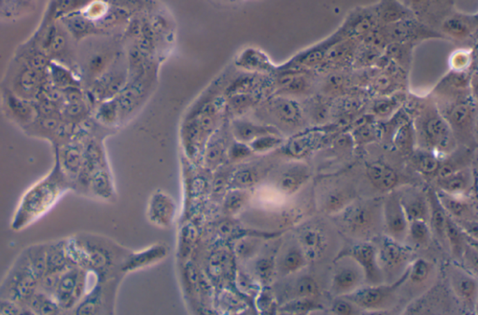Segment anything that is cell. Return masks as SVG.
<instances>
[{"label":"cell","instance_id":"cell-23","mask_svg":"<svg viewBox=\"0 0 478 315\" xmlns=\"http://www.w3.org/2000/svg\"><path fill=\"white\" fill-rule=\"evenodd\" d=\"M474 177L468 167L451 173L445 177L437 178L440 191L453 196H463L472 190Z\"/></svg>","mask_w":478,"mask_h":315},{"label":"cell","instance_id":"cell-38","mask_svg":"<svg viewBox=\"0 0 478 315\" xmlns=\"http://www.w3.org/2000/svg\"><path fill=\"white\" fill-rule=\"evenodd\" d=\"M407 236L416 246H427L431 240L432 231L428 222L425 220H414L408 225Z\"/></svg>","mask_w":478,"mask_h":315},{"label":"cell","instance_id":"cell-55","mask_svg":"<svg viewBox=\"0 0 478 315\" xmlns=\"http://www.w3.org/2000/svg\"><path fill=\"white\" fill-rule=\"evenodd\" d=\"M226 253L223 252L216 253L212 255V260H210V269L214 274H221L226 269Z\"/></svg>","mask_w":478,"mask_h":315},{"label":"cell","instance_id":"cell-35","mask_svg":"<svg viewBox=\"0 0 478 315\" xmlns=\"http://www.w3.org/2000/svg\"><path fill=\"white\" fill-rule=\"evenodd\" d=\"M448 159L445 160L441 159V164H440L439 170L437 172V178L445 177V176L451 174V173L458 172L468 167L470 156L468 150L451 152L448 154Z\"/></svg>","mask_w":478,"mask_h":315},{"label":"cell","instance_id":"cell-12","mask_svg":"<svg viewBox=\"0 0 478 315\" xmlns=\"http://www.w3.org/2000/svg\"><path fill=\"white\" fill-rule=\"evenodd\" d=\"M376 258L384 277L386 274L404 273L408 268L405 264L410 260V253L403 244L386 236L376 248Z\"/></svg>","mask_w":478,"mask_h":315},{"label":"cell","instance_id":"cell-43","mask_svg":"<svg viewBox=\"0 0 478 315\" xmlns=\"http://www.w3.org/2000/svg\"><path fill=\"white\" fill-rule=\"evenodd\" d=\"M450 71L469 72L474 62V53L471 49H458L451 53L450 60Z\"/></svg>","mask_w":478,"mask_h":315},{"label":"cell","instance_id":"cell-1","mask_svg":"<svg viewBox=\"0 0 478 315\" xmlns=\"http://www.w3.org/2000/svg\"><path fill=\"white\" fill-rule=\"evenodd\" d=\"M73 190L55 159L53 169L41 180L32 184L19 199L10 222L12 231L21 232L34 225L55 208L68 192Z\"/></svg>","mask_w":478,"mask_h":315},{"label":"cell","instance_id":"cell-56","mask_svg":"<svg viewBox=\"0 0 478 315\" xmlns=\"http://www.w3.org/2000/svg\"><path fill=\"white\" fill-rule=\"evenodd\" d=\"M407 1L410 2V5H412L413 7L421 8L423 6V4L425 3L427 0H407Z\"/></svg>","mask_w":478,"mask_h":315},{"label":"cell","instance_id":"cell-32","mask_svg":"<svg viewBox=\"0 0 478 315\" xmlns=\"http://www.w3.org/2000/svg\"><path fill=\"white\" fill-rule=\"evenodd\" d=\"M309 261L299 244H293L283 253L279 262V271L283 274L295 273L306 267Z\"/></svg>","mask_w":478,"mask_h":315},{"label":"cell","instance_id":"cell-19","mask_svg":"<svg viewBox=\"0 0 478 315\" xmlns=\"http://www.w3.org/2000/svg\"><path fill=\"white\" fill-rule=\"evenodd\" d=\"M236 66L245 72L272 76H274L277 66L274 65L266 53L255 48L243 51L237 58Z\"/></svg>","mask_w":478,"mask_h":315},{"label":"cell","instance_id":"cell-8","mask_svg":"<svg viewBox=\"0 0 478 315\" xmlns=\"http://www.w3.org/2000/svg\"><path fill=\"white\" fill-rule=\"evenodd\" d=\"M407 276L408 268L394 284L368 285L367 287H360L353 292L343 296V298L351 301L355 306L367 311L383 309L394 303L397 291L407 281Z\"/></svg>","mask_w":478,"mask_h":315},{"label":"cell","instance_id":"cell-42","mask_svg":"<svg viewBox=\"0 0 478 315\" xmlns=\"http://www.w3.org/2000/svg\"><path fill=\"white\" fill-rule=\"evenodd\" d=\"M319 293V285L313 278L303 276L296 280L292 288V300L299 298H316Z\"/></svg>","mask_w":478,"mask_h":315},{"label":"cell","instance_id":"cell-7","mask_svg":"<svg viewBox=\"0 0 478 315\" xmlns=\"http://www.w3.org/2000/svg\"><path fill=\"white\" fill-rule=\"evenodd\" d=\"M87 271L72 265L61 272L57 278L52 296L63 314L73 312L86 295Z\"/></svg>","mask_w":478,"mask_h":315},{"label":"cell","instance_id":"cell-13","mask_svg":"<svg viewBox=\"0 0 478 315\" xmlns=\"http://www.w3.org/2000/svg\"><path fill=\"white\" fill-rule=\"evenodd\" d=\"M341 262L336 266L331 284L333 295L343 296L362 287L365 273L356 262L349 256H339Z\"/></svg>","mask_w":478,"mask_h":315},{"label":"cell","instance_id":"cell-16","mask_svg":"<svg viewBox=\"0 0 478 315\" xmlns=\"http://www.w3.org/2000/svg\"><path fill=\"white\" fill-rule=\"evenodd\" d=\"M344 255L353 259L365 273L368 285H379L383 282V274L376 258V247L367 242H359L347 250ZM343 256V255H339Z\"/></svg>","mask_w":478,"mask_h":315},{"label":"cell","instance_id":"cell-49","mask_svg":"<svg viewBox=\"0 0 478 315\" xmlns=\"http://www.w3.org/2000/svg\"><path fill=\"white\" fill-rule=\"evenodd\" d=\"M248 194L243 190H234L227 195L224 200V209L227 213H235L239 212L245 203L247 202Z\"/></svg>","mask_w":478,"mask_h":315},{"label":"cell","instance_id":"cell-40","mask_svg":"<svg viewBox=\"0 0 478 315\" xmlns=\"http://www.w3.org/2000/svg\"><path fill=\"white\" fill-rule=\"evenodd\" d=\"M432 271V264L423 258L416 259L408 267L407 280L414 285H423L428 281Z\"/></svg>","mask_w":478,"mask_h":315},{"label":"cell","instance_id":"cell-5","mask_svg":"<svg viewBox=\"0 0 478 315\" xmlns=\"http://www.w3.org/2000/svg\"><path fill=\"white\" fill-rule=\"evenodd\" d=\"M37 290L39 279L23 250L0 282V298L15 301L26 307V303Z\"/></svg>","mask_w":478,"mask_h":315},{"label":"cell","instance_id":"cell-17","mask_svg":"<svg viewBox=\"0 0 478 315\" xmlns=\"http://www.w3.org/2000/svg\"><path fill=\"white\" fill-rule=\"evenodd\" d=\"M298 244L308 261L319 260L327 250V235L320 226H304L299 233Z\"/></svg>","mask_w":478,"mask_h":315},{"label":"cell","instance_id":"cell-47","mask_svg":"<svg viewBox=\"0 0 478 315\" xmlns=\"http://www.w3.org/2000/svg\"><path fill=\"white\" fill-rule=\"evenodd\" d=\"M259 179L258 170L255 168H244L239 170L233 176L235 186L239 188H250L257 183Z\"/></svg>","mask_w":478,"mask_h":315},{"label":"cell","instance_id":"cell-41","mask_svg":"<svg viewBox=\"0 0 478 315\" xmlns=\"http://www.w3.org/2000/svg\"><path fill=\"white\" fill-rule=\"evenodd\" d=\"M284 141L279 133H269L255 138L252 143H248V146L253 153L264 154L279 148Z\"/></svg>","mask_w":478,"mask_h":315},{"label":"cell","instance_id":"cell-9","mask_svg":"<svg viewBox=\"0 0 478 315\" xmlns=\"http://www.w3.org/2000/svg\"><path fill=\"white\" fill-rule=\"evenodd\" d=\"M263 109L266 116L276 124V129L280 127L293 132L300 130L306 121L303 107L295 98L287 96L271 95L264 101Z\"/></svg>","mask_w":478,"mask_h":315},{"label":"cell","instance_id":"cell-30","mask_svg":"<svg viewBox=\"0 0 478 315\" xmlns=\"http://www.w3.org/2000/svg\"><path fill=\"white\" fill-rule=\"evenodd\" d=\"M26 308L31 314H64L53 296L39 289L31 296L26 303Z\"/></svg>","mask_w":478,"mask_h":315},{"label":"cell","instance_id":"cell-28","mask_svg":"<svg viewBox=\"0 0 478 315\" xmlns=\"http://www.w3.org/2000/svg\"><path fill=\"white\" fill-rule=\"evenodd\" d=\"M477 23L472 18L464 15H453L448 17L443 23L442 29L451 39L464 41L471 38Z\"/></svg>","mask_w":478,"mask_h":315},{"label":"cell","instance_id":"cell-48","mask_svg":"<svg viewBox=\"0 0 478 315\" xmlns=\"http://www.w3.org/2000/svg\"><path fill=\"white\" fill-rule=\"evenodd\" d=\"M349 87L347 76L342 73H333L327 79L323 85V89L327 96L341 94L342 91H345Z\"/></svg>","mask_w":478,"mask_h":315},{"label":"cell","instance_id":"cell-39","mask_svg":"<svg viewBox=\"0 0 478 315\" xmlns=\"http://www.w3.org/2000/svg\"><path fill=\"white\" fill-rule=\"evenodd\" d=\"M322 309V306L315 300V298H293L280 308L285 314H306Z\"/></svg>","mask_w":478,"mask_h":315},{"label":"cell","instance_id":"cell-11","mask_svg":"<svg viewBox=\"0 0 478 315\" xmlns=\"http://www.w3.org/2000/svg\"><path fill=\"white\" fill-rule=\"evenodd\" d=\"M328 132L329 130L325 127H315L299 132L282 144L283 153L293 159H303L322 146Z\"/></svg>","mask_w":478,"mask_h":315},{"label":"cell","instance_id":"cell-20","mask_svg":"<svg viewBox=\"0 0 478 315\" xmlns=\"http://www.w3.org/2000/svg\"><path fill=\"white\" fill-rule=\"evenodd\" d=\"M451 287L456 296L464 303L475 307L477 298V282L471 273L453 267L450 271Z\"/></svg>","mask_w":478,"mask_h":315},{"label":"cell","instance_id":"cell-26","mask_svg":"<svg viewBox=\"0 0 478 315\" xmlns=\"http://www.w3.org/2000/svg\"><path fill=\"white\" fill-rule=\"evenodd\" d=\"M233 134L239 143L248 144L260 136L269 134V133H279L276 128L271 125L256 124L255 122L248 120L237 119L232 125Z\"/></svg>","mask_w":478,"mask_h":315},{"label":"cell","instance_id":"cell-36","mask_svg":"<svg viewBox=\"0 0 478 315\" xmlns=\"http://www.w3.org/2000/svg\"><path fill=\"white\" fill-rule=\"evenodd\" d=\"M90 0H52L50 9L48 10L47 19L53 21L57 18H64L66 15H73L76 10L89 3Z\"/></svg>","mask_w":478,"mask_h":315},{"label":"cell","instance_id":"cell-45","mask_svg":"<svg viewBox=\"0 0 478 315\" xmlns=\"http://www.w3.org/2000/svg\"><path fill=\"white\" fill-rule=\"evenodd\" d=\"M405 15H407V10L405 8L398 4L397 1H392V0H388L380 12L382 19L389 24H395L403 19L405 20Z\"/></svg>","mask_w":478,"mask_h":315},{"label":"cell","instance_id":"cell-2","mask_svg":"<svg viewBox=\"0 0 478 315\" xmlns=\"http://www.w3.org/2000/svg\"><path fill=\"white\" fill-rule=\"evenodd\" d=\"M415 128L416 138L421 143V148L434 152L442 156L450 154L456 149L457 141L452 130L440 114L436 104H423L416 116Z\"/></svg>","mask_w":478,"mask_h":315},{"label":"cell","instance_id":"cell-31","mask_svg":"<svg viewBox=\"0 0 478 315\" xmlns=\"http://www.w3.org/2000/svg\"><path fill=\"white\" fill-rule=\"evenodd\" d=\"M411 156L414 167L419 173L425 176H436L441 164V157L434 152L423 148L414 151Z\"/></svg>","mask_w":478,"mask_h":315},{"label":"cell","instance_id":"cell-4","mask_svg":"<svg viewBox=\"0 0 478 315\" xmlns=\"http://www.w3.org/2000/svg\"><path fill=\"white\" fill-rule=\"evenodd\" d=\"M436 104L440 114L452 130L456 141L470 146L475 138L477 105L472 94L440 98Z\"/></svg>","mask_w":478,"mask_h":315},{"label":"cell","instance_id":"cell-51","mask_svg":"<svg viewBox=\"0 0 478 315\" xmlns=\"http://www.w3.org/2000/svg\"><path fill=\"white\" fill-rule=\"evenodd\" d=\"M256 272L261 281L267 282L270 281L272 276H273L275 263L273 259L271 258H261L256 264Z\"/></svg>","mask_w":478,"mask_h":315},{"label":"cell","instance_id":"cell-54","mask_svg":"<svg viewBox=\"0 0 478 315\" xmlns=\"http://www.w3.org/2000/svg\"><path fill=\"white\" fill-rule=\"evenodd\" d=\"M252 153L253 152L252 149H250V147L248 146V144L237 141V143H235L234 145L231 147L230 151H229V157H230L232 160L244 159H247V157L250 156Z\"/></svg>","mask_w":478,"mask_h":315},{"label":"cell","instance_id":"cell-46","mask_svg":"<svg viewBox=\"0 0 478 315\" xmlns=\"http://www.w3.org/2000/svg\"><path fill=\"white\" fill-rule=\"evenodd\" d=\"M323 98H314L309 104V114L314 121L322 124L332 116V108Z\"/></svg>","mask_w":478,"mask_h":315},{"label":"cell","instance_id":"cell-44","mask_svg":"<svg viewBox=\"0 0 478 315\" xmlns=\"http://www.w3.org/2000/svg\"><path fill=\"white\" fill-rule=\"evenodd\" d=\"M378 127L371 121L363 122L358 125L351 134L352 140L358 144H367L376 141L378 137Z\"/></svg>","mask_w":478,"mask_h":315},{"label":"cell","instance_id":"cell-37","mask_svg":"<svg viewBox=\"0 0 478 315\" xmlns=\"http://www.w3.org/2000/svg\"><path fill=\"white\" fill-rule=\"evenodd\" d=\"M165 255H167V250L164 247L160 246V245L158 246H152L149 248L148 250L133 255V258H130L129 261H127L125 269L127 271H134V269L143 268V267L149 265V264L156 262V261L162 259Z\"/></svg>","mask_w":478,"mask_h":315},{"label":"cell","instance_id":"cell-29","mask_svg":"<svg viewBox=\"0 0 478 315\" xmlns=\"http://www.w3.org/2000/svg\"><path fill=\"white\" fill-rule=\"evenodd\" d=\"M47 73L48 81L58 89L64 91L71 87H81L78 76L71 68L63 64L50 61Z\"/></svg>","mask_w":478,"mask_h":315},{"label":"cell","instance_id":"cell-24","mask_svg":"<svg viewBox=\"0 0 478 315\" xmlns=\"http://www.w3.org/2000/svg\"><path fill=\"white\" fill-rule=\"evenodd\" d=\"M436 195L445 213L456 222L475 220V213L471 203L442 191L436 192Z\"/></svg>","mask_w":478,"mask_h":315},{"label":"cell","instance_id":"cell-52","mask_svg":"<svg viewBox=\"0 0 478 315\" xmlns=\"http://www.w3.org/2000/svg\"><path fill=\"white\" fill-rule=\"evenodd\" d=\"M224 152L223 143L221 140H216L213 141L210 145L208 147L207 160L210 164H216L223 159Z\"/></svg>","mask_w":478,"mask_h":315},{"label":"cell","instance_id":"cell-27","mask_svg":"<svg viewBox=\"0 0 478 315\" xmlns=\"http://www.w3.org/2000/svg\"><path fill=\"white\" fill-rule=\"evenodd\" d=\"M427 196H428L430 207L429 222L431 224L430 228L442 244H447L445 223H447L448 213H445L441 203L438 199L436 192L431 190Z\"/></svg>","mask_w":478,"mask_h":315},{"label":"cell","instance_id":"cell-34","mask_svg":"<svg viewBox=\"0 0 478 315\" xmlns=\"http://www.w3.org/2000/svg\"><path fill=\"white\" fill-rule=\"evenodd\" d=\"M445 240L448 247L452 251L453 255L457 258H463L466 248L464 233L460 226L448 215L445 223Z\"/></svg>","mask_w":478,"mask_h":315},{"label":"cell","instance_id":"cell-33","mask_svg":"<svg viewBox=\"0 0 478 315\" xmlns=\"http://www.w3.org/2000/svg\"><path fill=\"white\" fill-rule=\"evenodd\" d=\"M405 100V96L400 92L383 96L374 103L372 107L373 116H378L379 118H388V117L394 116L399 111Z\"/></svg>","mask_w":478,"mask_h":315},{"label":"cell","instance_id":"cell-53","mask_svg":"<svg viewBox=\"0 0 478 315\" xmlns=\"http://www.w3.org/2000/svg\"><path fill=\"white\" fill-rule=\"evenodd\" d=\"M340 300H335L332 306V312L335 314H357L356 306L347 298L341 296Z\"/></svg>","mask_w":478,"mask_h":315},{"label":"cell","instance_id":"cell-3","mask_svg":"<svg viewBox=\"0 0 478 315\" xmlns=\"http://www.w3.org/2000/svg\"><path fill=\"white\" fill-rule=\"evenodd\" d=\"M383 201L378 199L353 200L336 213L344 231L359 239H368L378 233L383 225Z\"/></svg>","mask_w":478,"mask_h":315},{"label":"cell","instance_id":"cell-18","mask_svg":"<svg viewBox=\"0 0 478 315\" xmlns=\"http://www.w3.org/2000/svg\"><path fill=\"white\" fill-rule=\"evenodd\" d=\"M176 213L174 200L167 194L156 193L149 199L147 215L149 222L159 228H168L172 225Z\"/></svg>","mask_w":478,"mask_h":315},{"label":"cell","instance_id":"cell-22","mask_svg":"<svg viewBox=\"0 0 478 315\" xmlns=\"http://www.w3.org/2000/svg\"><path fill=\"white\" fill-rule=\"evenodd\" d=\"M311 172L308 165L296 163L288 167L277 180V188L286 196L297 193L308 183Z\"/></svg>","mask_w":478,"mask_h":315},{"label":"cell","instance_id":"cell-21","mask_svg":"<svg viewBox=\"0 0 478 315\" xmlns=\"http://www.w3.org/2000/svg\"><path fill=\"white\" fill-rule=\"evenodd\" d=\"M401 205L407 221L425 220L429 222L430 207L428 196L423 192L408 190L398 194Z\"/></svg>","mask_w":478,"mask_h":315},{"label":"cell","instance_id":"cell-10","mask_svg":"<svg viewBox=\"0 0 478 315\" xmlns=\"http://www.w3.org/2000/svg\"><path fill=\"white\" fill-rule=\"evenodd\" d=\"M0 101L6 118L23 130L28 127L39 116L35 101L18 97L6 87H2Z\"/></svg>","mask_w":478,"mask_h":315},{"label":"cell","instance_id":"cell-14","mask_svg":"<svg viewBox=\"0 0 478 315\" xmlns=\"http://www.w3.org/2000/svg\"><path fill=\"white\" fill-rule=\"evenodd\" d=\"M383 226L387 236L403 244L407 237L408 225L407 216L401 205L398 194L391 193L383 201Z\"/></svg>","mask_w":478,"mask_h":315},{"label":"cell","instance_id":"cell-15","mask_svg":"<svg viewBox=\"0 0 478 315\" xmlns=\"http://www.w3.org/2000/svg\"><path fill=\"white\" fill-rule=\"evenodd\" d=\"M55 159L59 165L61 170L72 186L76 183L82 169L84 159V147L79 141L71 140L55 146Z\"/></svg>","mask_w":478,"mask_h":315},{"label":"cell","instance_id":"cell-25","mask_svg":"<svg viewBox=\"0 0 478 315\" xmlns=\"http://www.w3.org/2000/svg\"><path fill=\"white\" fill-rule=\"evenodd\" d=\"M367 174L371 183L380 191H389L398 183V174L392 167L379 161L368 164Z\"/></svg>","mask_w":478,"mask_h":315},{"label":"cell","instance_id":"cell-6","mask_svg":"<svg viewBox=\"0 0 478 315\" xmlns=\"http://www.w3.org/2000/svg\"><path fill=\"white\" fill-rule=\"evenodd\" d=\"M47 71H37L13 57L8 68L3 87L8 88L18 97L35 101L41 95L48 82Z\"/></svg>","mask_w":478,"mask_h":315},{"label":"cell","instance_id":"cell-50","mask_svg":"<svg viewBox=\"0 0 478 315\" xmlns=\"http://www.w3.org/2000/svg\"><path fill=\"white\" fill-rule=\"evenodd\" d=\"M26 314H31L26 306L21 305L15 301L0 298V315Z\"/></svg>","mask_w":478,"mask_h":315}]
</instances>
